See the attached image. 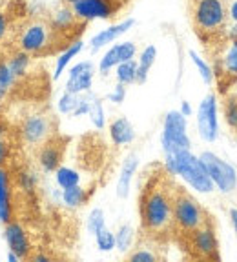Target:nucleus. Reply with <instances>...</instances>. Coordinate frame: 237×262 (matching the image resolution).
<instances>
[{
  "instance_id": "nucleus-16",
  "label": "nucleus",
  "mask_w": 237,
  "mask_h": 262,
  "mask_svg": "<svg viewBox=\"0 0 237 262\" xmlns=\"http://www.w3.org/2000/svg\"><path fill=\"white\" fill-rule=\"evenodd\" d=\"M137 55V46L133 42H121L108 49L98 62V73L108 75L113 68H117L121 62H126Z\"/></svg>"
},
{
  "instance_id": "nucleus-28",
  "label": "nucleus",
  "mask_w": 237,
  "mask_h": 262,
  "mask_svg": "<svg viewBox=\"0 0 237 262\" xmlns=\"http://www.w3.org/2000/svg\"><path fill=\"white\" fill-rule=\"evenodd\" d=\"M88 117H90L93 127L104 129V126H106V113H104L103 100L93 97V95H91V104H90V111H88Z\"/></svg>"
},
{
  "instance_id": "nucleus-20",
  "label": "nucleus",
  "mask_w": 237,
  "mask_h": 262,
  "mask_svg": "<svg viewBox=\"0 0 237 262\" xmlns=\"http://www.w3.org/2000/svg\"><path fill=\"white\" fill-rule=\"evenodd\" d=\"M137 168H139V155H137V153H130V155L124 159L123 168H121V173H118V180H117L118 199H128L130 188H131V180H133V175L137 173Z\"/></svg>"
},
{
  "instance_id": "nucleus-9",
  "label": "nucleus",
  "mask_w": 237,
  "mask_h": 262,
  "mask_svg": "<svg viewBox=\"0 0 237 262\" xmlns=\"http://www.w3.org/2000/svg\"><path fill=\"white\" fill-rule=\"evenodd\" d=\"M199 159L203 160L213 186H217L219 191L225 195H233L237 191V171L226 160L212 151H203Z\"/></svg>"
},
{
  "instance_id": "nucleus-24",
  "label": "nucleus",
  "mask_w": 237,
  "mask_h": 262,
  "mask_svg": "<svg viewBox=\"0 0 237 262\" xmlns=\"http://www.w3.org/2000/svg\"><path fill=\"white\" fill-rule=\"evenodd\" d=\"M115 77H117V82H121L124 86L135 84V77H137V60L130 58V60H126V62H121V64L115 68Z\"/></svg>"
},
{
  "instance_id": "nucleus-33",
  "label": "nucleus",
  "mask_w": 237,
  "mask_h": 262,
  "mask_svg": "<svg viewBox=\"0 0 237 262\" xmlns=\"http://www.w3.org/2000/svg\"><path fill=\"white\" fill-rule=\"evenodd\" d=\"M106 226V217H104V211L101 208H93L88 215V221H86V229L88 233L93 235L97 233L98 229H103Z\"/></svg>"
},
{
  "instance_id": "nucleus-6",
  "label": "nucleus",
  "mask_w": 237,
  "mask_h": 262,
  "mask_svg": "<svg viewBox=\"0 0 237 262\" xmlns=\"http://www.w3.org/2000/svg\"><path fill=\"white\" fill-rule=\"evenodd\" d=\"M16 44L21 51L31 57H46L61 51L49 20H31L26 24L18 35Z\"/></svg>"
},
{
  "instance_id": "nucleus-7",
  "label": "nucleus",
  "mask_w": 237,
  "mask_h": 262,
  "mask_svg": "<svg viewBox=\"0 0 237 262\" xmlns=\"http://www.w3.org/2000/svg\"><path fill=\"white\" fill-rule=\"evenodd\" d=\"M181 244L192 258H197V260H221L219 238H217L213 217H210L205 224L199 226L188 237L181 238Z\"/></svg>"
},
{
  "instance_id": "nucleus-17",
  "label": "nucleus",
  "mask_w": 237,
  "mask_h": 262,
  "mask_svg": "<svg viewBox=\"0 0 237 262\" xmlns=\"http://www.w3.org/2000/svg\"><path fill=\"white\" fill-rule=\"evenodd\" d=\"M133 24H135L133 18H126V20L117 22V24L110 26V28L103 29V31H98L97 35H95V37L90 40L91 53H97L98 49H103L104 46H108V44H111V42H115L118 37H121V35H124L126 31H130V29L133 28Z\"/></svg>"
},
{
  "instance_id": "nucleus-18",
  "label": "nucleus",
  "mask_w": 237,
  "mask_h": 262,
  "mask_svg": "<svg viewBox=\"0 0 237 262\" xmlns=\"http://www.w3.org/2000/svg\"><path fill=\"white\" fill-rule=\"evenodd\" d=\"M110 139H111V144L115 147H123V146H128L135 140L137 133H135V127L126 117H117V119L111 120L110 127Z\"/></svg>"
},
{
  "instance_id": "nucleus-35",
  "label": "nucleus",
  "mask_w": 237,
  "mask_h": 262,
  "mask_svg": "<svg viewBox=\"0 0 237 262\" xmlns=\"http://www.w3.org/2000/svg\"><path fill=\"white\" fill-rule=\"evenodd\" d=\"M155 58H157V48L155 46H146V48L141 51L139 55V60H137V64H139V68H143V70L150 71L151 66L155 64Z\"/></svg>"
},
{
  "instance_id": "nucleus-19",
  "label": "nucleus",
  "mask_w": 237,
  "mask_h": 262,
  "mask_svg": "<svg viewBox=\"0 0 237 262\" xmlns=\"http://www.w3.org/2000/svg\"><path fill=\"white\" fill-rule=\"evenodd\" d=\"M13 219V191L11 179L4 166H0V224Z\"/></svg>"
},
{
  "instance_id": "nucleus-40",
  "label": "nucleus",
  "mask_w": 237,
  "mask_h": 262,
  "mask_svg": "<svg viewBox=\"0 0 237 262\" xmlns=\"http://www.w3.org/2000/svg\"><path fill=\"white\" fill-rule=\"evenodd\" d=\"M228 217H230V222H232V226H233V231H235V238H237V208L228 209Z\"/></svg>"
},
{
  "instance_id": "nucleus-25",
  "label": "nucleus",
  "mask_w": 237,
  "mask_h": 262,
  "mask_svg": "<svg viewBox=\"0 0 237 262\" xmlns=\"http://www.w3.org/2000/svg\"><path fill=\"white\" fill-rule=\"evenodd\" d=\"M8 66L11 68L13 75H15L16 78H22L26 77V73H28L29 66H31V55L24 53V51H16L15 55H11V58L8 60Z\"/></svg>"
},
{
  "instance_id": "nucleus-34",
  "label": "nucleus",
  "mask_w": 237,
  "mask_h": 262,
  "mask_svg": "<svg viewBox=\"0 0 237 262\" xmlns=\"http://www.w3.org/2000/svg\"><path fill=\"white\" fill-rule=\"evenodd\" d=\"M77 102H78V95L64 91V93L61 95V98H58L57 107L62 115H73L75 107H77Z\"/></svg>"
},
{
  "instance_id": "nucleus-36",
  "label": "nucleus",
  "mask_w": 237,
  "mask_h": 262,
  "mask_svg": "<svg viewBox=\"0 0 237 262\" xmlns=\"http://www.w3.org/2000/svg\"><path fill=\"white\" fill-rule=\"evenodd\" d=\"M157 258H159V255L155 251H151L150 248H139V250L128 253V260L131 262H151L157 260Z\"/></svg>"
},
{
  "instance_id": "nucleus-44",
  "label": "nucleus",
  "mask_w": 237,
  "mask_h": 262,
  "mask_svg": "<svg viewBox=\"0 0 237 262\" xmlns=\"http://www.w3.org/2000/svg\"><path fill=\"white\" fill-rule=\"evenodd\" d=\"M225 95H230V97H232L233 98V100H235V102H237V82H235V84H233V86L232 88H230V90L228 91H226V93Z\"/></svg>"
},
{
  "instance_id": "nucleus-29",
  "label": "nucleus",
  "mask_w": 237,
  "mask_h": 262,
  "mask_svg": "<svg viewBox=\"0 0 237 262\" xmlns=\"http://www.w3.org/2000/svg\"><path fill=\"white\" fill-rule=\"evenodd\" d=\"M16 80H18V78L13 75V71L8 66V62L0 60V98L6 97V93L15 86Z\"/></svg>"
},
{
  "instance_id": "nucleus-11",
  "label": "nucleus",
  "mask_w": 237,
  "mask_h": 262,
  "mask_svg": "<svg viewBox=\"0 0 237 262\" xmlns=\"http://www.w3.org/2000/svg\"><path fill=\"white\" fill-rule=\"evenodd\" d=\"M128 0H81L75 6H71L75 15L84 22L91 20H110L124 8Z\"/></svg>"
},
{
  "instance_id": "nucleus-30",
  "label": "nucleus",
  "mask_w": 237,
  "mask_h": 262,
  "mask_svg": "<svg viewBox=\"0 0 237 262\" xmlns=\"http://www.w3.org/2000/svg\"><path fill=\"white\" fill-rule=\"evenodd\" d=\"M95 244L103 253H110V251L115 250V233L104 226L103 229H98L95 233Z\"/></svg>"
},
{
  "instance_id": "nucleus-31",
  "label": "nucleus",
  "mask_w": 237,
  "mask_h": 262,
  "mask_svg": "<svg viewBox=\"0 0 237 262\" xmlns=\"http://www.w3.org/2000/svg\"><path fill=\"white\" fill-rule=\"evenodd\" d=\"M16 182H18L22 191L31 195V193H35V189H37V186H38V177L35 171L22 169V171L18 173V177H16Z\"/></svg>"
},
{
  "instance_id": "nucleus-23",
  "label": "nucleus",
  "mask_w": 237,
  "mask_h": 262,
  "mask_svg": "<svg viewBox=\"0 0 237 262\" xmlns=\"http://www.w3.org/2000/svg\"><path fill=\"white\" fill-rule=\"evenodd\" d=\"M55 182L61 189L73 188V186L81 184V173L73 168H68V166H61L55 169Z\"/></svg>"
},
{
  "instance_id": "nucleus-12",
  "label": "nucleus",
  "mask_w": 237,
  "mask_h": 262,
  "mask_svg": "<svg viewBox=\"0 0 237 262\" xmlns=\"http://www.w3.org/2000/svg\"><path fill=\"white\" fill-rule=\"evenodd\" d=\"M197 129L206 142H215L219 137V124H217V95L208 93L197 110Z\"/></svg>"
},
{
  "instance_id": "nucleus-3",
  "label": "nucleus",
  "mask_w": 237,
  "mask_h": 262,
  "mask_svg": "<svg viewBox=\"0 0 237 262\" xmlns=\"http://www.w3.org/2000/svg\"><path fill=\"white\" fill-rule=\"evenodd\" d=\"M164 168L168 173L179 175L183 180H186V184L192 186L195 191L210 193L213 189V182L203 160L193 155L190 149H183L177 153H164Z\"/></svg>"
},
{
  "instance_id": "nucleus-43",
  "label": "nucleus",
  "mask_w": 237,
  "mask_h": 262,
  "mask_svg": "<svg viewBox=\"0 0 237 262\" xmlns=\"http://www.w3.org/2000/svg\"><path fill=\"white\" fill-rule=\"evenodd\" d=\"M6 260L8 262H21V257L16 253H13V251H9L8 250V255H6Z\"/></svg>"
},
{
  "instance_id": "nucleus-42",
  "label": "nucleus",
  "mask_w": 237,
  "mask_h": 262,
  "mask_svg": "<svg viewBox=\"0 0 237 262\" xmlns=\"http://www.w3.org/2000/svg\"><path fill=\"white\" fill-rule=\"evenodd\" d=\"M228 15H230V18H232V22H237V0L228 8Z\"/></svg>"
},
{
  "instance_id": "nucleus-1",
  "label": "nucleus",
  "mask_w": 237,
  "mask_h": 262,
  "mask_svg": "<svg viewBox=\"0 0 237 262\" xmlns=\"http://www.w3.org/2000/svg\"><path fill=\"white\" fill-rule=\"evenodd\" d=\"M175 182L172 173L166 168L157 166V171L151 173L139 193V217L141 229L146 237L153 241H163L173 235V189Z\"/></svg>"
},
{
  "instance_id": "nucleus-27",
  "label": "nucleus",
  "mask_w": 237,
  "mask_h": 262,
  "mask_svg": "<svg viewBox=\"0 0 237 262\" xmlns=\"http://www.w3.org/2000/svg\"><path fill=\"white\" fill-rule=\"evenodd\" d=\"M221 102H223V117H225V122L228 124V127L233 133H237V102L230 95H221Z\"/></svg>"
},
{
  "instance_id": "nucleus-10",
  "label": "nucleus",
  "mask_w": 237,
  "mask_h": 262,
  "mask_svg": "<svg viewBox=\"0 0 237 262\" xmlns=\"http://www.w3.org/2000/svg\"><path fill=\"white\" fill-rule=\"evenodd\" d=\"M53 137V120L48 113H29L21 124V139L31 147H38Z\"/></svg>"
},
{
  "instance_id": "nucleus-26",
  "label": "nucleus",
  "mask_w": 237,
  "mask_h": 262,
  "mask_svg": "<svg viewBox=\"0 0 237 262\" xmlns=\"http://www.w3.org/2000/svg\"><path fill=\"white\" fill-rule=\"evenodd\" d=\"M133 241H135V231L130 224H123L117 229V233H115V248L121 253H128L131 250V246H133Z\"/></svg>"
},
{
  "instance_id": "nucleus-41",
  "label": "nucleus",
  "mask_w": 237,
  "mask_h": 262,
  "mask_svg": "<svg viewBox=\"0 0 237 262\" xmlns=\"http://www.w3.org/2000/svg\"><path fill=\"white\" fill-rule=\"evenodd\" d=\"M179 111L184 115V117H190V115H192V106H190L188 100H183V102H181V110Z\"/></svg>"
},
{
  "instance_id": "nucleus-37",
  "label": "nucleus",
  "mask_w": 237,
  "mask_h": 262,
  "mask_svg": "<svg viewBox=\"0 0 237 262\" xmlns=\"http://www.w3.org/2000/svg\"><path fill=\"white\" fill-rule=\"evenodd\" d=\"M126 88L124 84H121V82H117V86L113 88V91H111L110 95H108V98H110L113 104H123L124 98H126Z\"/></svg>"
},
{
  "instance_id": "nucleus-21",
  "label": "nucleus",
  "mask_w": 237,
  "mask_h": 262,
  "mask_svg": "<svg viewBox=\"0 0 237 262\" xmlns=\"http://www.w3.org/2000/svg\"><path fill=\"white\" fill-rule=\"evenodd\" d=\"M90 196H91V191H88V189L81 188V184L73 186V188L62 189V191H61V201H62V204H64L66 208H70V209L82 208V206H84L88 201H90Z\"/></svg>"
},
{
  "instance_id": "nucleus-4",
  "label": "nucleus",
  "mask_w": 237,
  "mask_h": 262,
  "mask_svg": "<svg viewBox=\"0 0 237 262\" xmlns=\"http://www.w3.org/2000/svg\"><path fill=\"white\" fill-rule=\"evenodd\" d=\"M212 217L195 196L181 186L173 189V235L177 238L188 237L199 226L205 224Z\"/></svg>"
},
{
  "instance_id": "nucleus-32",
  "label": "nucleus",
  "mask_w": 237,
  "mask_h": 262,
  "mask_svg": "<svg viewBox=\"0 0 237 262\" xmlns=\"http://www.w3.org/2000/svg\"><path fill=\"white\" fill-rule=\"evenodd\" d=\"M188 55H190V58H192V62H193V66L197 68V71H199V75L203 77V80L206 82V84H213V71H212V66L208 64V62H205L203 58L199 57V55L193 51V49H190L188 51Z\"/></svg>"
},
{
  "instance_id": "nucleus-38",
  "label": "nucleus",
  "mask_w": 237,
  "mask_h": 262,
  "mask_svg": "<svg viewBox=\"0 0 237 262\" xmlns=\"http://www.w3.org/2000/svg\"><path fill=\"white\" fill-rule=\"evenodd\" d=\"M11 159V147L4 139H0V166H6Z\"/></svg>"
},
{
  "instance_id": "nucleus-2",
  "label": "nucleus",
  "mask_w": 237,
  "mask_h": 262,
  "mask_svg": "<svg viewBox=\"0 0 237 262\" xmlns=\"http://www.w3.org/2000/svg\"><path fill=\"white\" fill-rule=\"evenodd\" d=\"M228 8L226 0H188L192 29L206 51L226 38L230 24Z\"/></svg>"
},
{
  "instance_id": "nucleus-39",
  "label": "nucleus",
  "mask_w": 237,
  "mask_h": 262,
  "mask_svg": "<svg viewBox=\"0 0 237 262\" xmlns=\"http://www.w3.org/2000/svg\"><path fill=\"white\" fill-rule=\"evenodd\" d=\"M8 16L4 15V11L0 9V44L6 40V35H8Z\"/></svg>"
},
{
  "instance_id": "nucleus-14",
  "label": "nucleus",
  "mask_w": 237,
  "mask_h": 262,
  "mask_svg": "<svg viewBox=\"0 0 237 262\" xmlns=\"http://www.w3.org/2000/svg\"><path fill=\"white\" fill-rule=\"evenodd\" d=\"M93 77H95V68L93 62L82 60L75 64L68 73V82H66V91L75 95L90 93L91 86H93Z\"/></svg>"
},
{
  "instance_id": "nucleus-5",
  "label": "nucleus",
  "mask_w": 237,
  "mask_h": 262,
  "mask_svg": "<svg viewBox=\"0 0 237 262\" xmlns=\"http://www.w3.org/2000/svg\"><path fill=\"white\" fill-rule=\"evenodd\" d=\"M206 53L212 64L217 95L221 97L237 82V38H223Z\"/></svg>"
},
{
  "instance_id": "nucleus-13",
  "label": "nucleus",
  "mask_w": 237,
  "mask_h": 262,
  "mask_svg": "<svg viewBox=\"0 0 237 262\" xmlns=\"http://www.w3.org/2000/svg\"><path fill=\"white\" fill-rule=\"evenodd\" d=\"M4 241L8 244V250L16 253L21 257V260H28L33 255V246L29 241V235L26 228L18 221H9L4 224Z\"/></svg>"
},
{
  "instance_id": "nucleus-46",
  "label": "nucleus",
  "mask_w": 237,
  "mask_h": 262,
  "mask_svg": "<svg viewBox=\"0 0 237 262\" xmlns=\"http://www.w3.org/2000/svg\"><path fill=\"white\" fill-rule=\"evenodd\" d=\"M4 133H6V127H4V124L0 122V139H2V137H4Z\"/></svg>"
},
{
  "instance_id": "nucleus-22",
  "label": "nucleus",
  "mask_w": 237,
  "mask_h": 262,
  "mask_svg": "<svg viewBox=\"0 0 237 262\" xmlns=\"http://www.w3.org/2000/svg\"><path fill=\"white\" fill-rule=\"evenodd\" d=\"M82 48H84V42L78 38V40L71 42L68 48L62 51L61 55H58L57 58V64H55V73H53V80H58V78L62 77V73H64V70L70 66V62L73 60L75 57H77L78 53L82 51Z\"/></svg>"
},
{
  "instance_id": "nucleus-8",
  "label": "nucleus",
  "mask_w": 237,
  "mask_h": 262,
  "mask_svg": "<svg viewBox=\"0 0 237 262\" xmlns=\"http://www.w3.org/2000/svg\"><path fill=\"white\" fill-rule=\"evenodd\" d=\"M186 117L181 111H168L164 115L163 133H161V146L164 153H177L183 149H190L192 142L186 133Z\"/></svg>"
},
{
  "instance_id": "nucleus-45",
  "label": "nucleus",
  "mask_w": 237,
  "mask_h": 262,
  "mask_svg": "<svg viewBox=\"0 0 237 262\" xmlns=\"http://www.w3.org/2000/svg\"><path fill=\"white\" fill-rule=\"evenodd\" d=\"M62 2H64L66 6H75L77 2H81V0H62Z\"/></svg>"
},
{
  "instance_id": "nucleus-15",
  "label": "nucleus",
  "mask_w": 237,
  "mask_h": 262,
  "mask_svg": "<svg viewBox=\"0 0 237 262\" xmlns=\"http://www.w3.org/2000/svg\"><path fill=\"white\" fill-rule=\"evenodd\" d=\"M64 140L51 137L46 140L42 146H38V164H41L42 171L46 173H55V169L62 166V159H64Z\"/></svg>"
}]
</instances>
